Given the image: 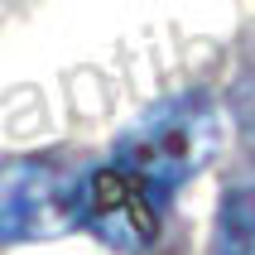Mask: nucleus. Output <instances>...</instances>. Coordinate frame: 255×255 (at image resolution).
I'll return each mask as SVG.
<instances>
[{
  "instance_id": "nucleus-1",
  "label": "nucleus",
  "mask_w": 255,
  "mask_h": 255,
  "mask_svg": "<svg viewBox=\"0 0 255 255\" xmlns=\"http://www.w3.org/2000/svg\"><path fill=\"white\" fill-rule=\"evenodd\" d=\"M222 135H227V126H222L217 101L202 92H183V97L149 106L130 130H121L111 159L121 169L140 173L154 193L173 198L188 178H198L217 159Z\"/></svg>"
},
{
  "instance_id": "nucleus-2",
  "label": "nucleus",
  "mask_w": 255,
  "mask_h": 255,
  "mask_svg": "<svg viewBox=\"0 0 255 255\" xmlns=\"http://www.w3.org/2000/svg\"><path fill=\"white\" fill-rule=\"evenodd\" d=\"M82 227V178L58 159L0 164V241L34 246Z\"/></svg>"
},
{
  "instance_id": "nucleus-3",
  "label": "nucleus",
  "mask_w": 255,
  "mask_h": 255,
  "mask_svg": "<svg viewBox=\"0 0 255 255\" xmlns=\"http://www.w3.org/2000/svg\"><path fill=\"white\" fill-rule=\"evenodd\" d=\"M164 207H169V198L154 193L140 173L121 169L116 159L82 173V227L121 255H144L159 241Z\"/></svg>"
},
{
  "instance_id": "nucleus-4",
  "label": "nucleus",
  "mask_w": 255,
  "mask_h": 255,
  "mask_svg": "<svg viewBox=\"0 0 255 255\" xmlns=\"http://www.w3.org/2000/svg\"><path fill=\"white\" fill-rule=\"evenodd\" d=\"M212 255H255V188H231L217 207Z\"/></svg>"
}]
</instances>
